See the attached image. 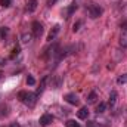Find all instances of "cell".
<instances>
[{"label":"cell","mask_w":127,"mask_h":127,"mask_svg":"<svg viewBox=\"0 0 127 127\" xmlns=\"http://www.w3.org/2000/svg\"><path fill=\"white\" fill-rule=\"evenodd\" d=\"M19 100L24 103V105H28V106H32L34 103H35V100H37V95L35 93H31V92H19Z\"/></svg>","instance_id":"6da1fadb"},{"label":"cell","mask_w":127,"mask_h":127,"mask_svg":"<svg viewBox=\"0 0 127 127\" xmlns=\"http://www.w3.org/2000/svg\"><path fill=\"white\" fill-rule=\"evenodd\" d=\"M102 13H103V9H102L99 4H90V6H89V16H90L92 19L99 18Z\"/></svg>","instance_id":"7a4b0ae2"},{"label":"cell","mask_w":127,"mask_h":127,"mask_svg":"<svg viewBox=\"0 0 127 127\" xmlns=\"http://www.w3.org/2000/svg\"><path fill=\"white\" fill-rule=\"evenodd\" d=\"M31 30H32V34H34L35 37H40V35L43 34V25H41L38 21H34L31 24Z\"/></svg>","instance_id":"3957f363"},{"label":"cell","mask_w":127,"mask_h":127,"mask_svg":"<svg viewBox=\"0 0 127 127\" xmlns=\"http://www.w3.org/2000/svg\"><path fill=\"white\" fill-rule=\"evenodd\" d=\"M52 121H53V117H52L50 114H43V115L40 117V120H38V123H40V126H43V127L49 126V124H50Z\"/></svg>","instance_id":"277c9868"},{"label":"cell","mask_w":127,"mask_h":127,"mask_svg":"<svg viewBox=\"0 0 127 127\" xmlns=\"http://www.w3.org/2000/svg\"><path fill=\"white\" fill-rule=\"evenodd\" d=\"M65 100L71 105H78V96L75 93H66L65 95Z\"/></svg>","instance_id":"5b68a950"},{"label":"cell","mask_w":127,"mask_h":127,"mask_svg":"<svg viewBox=\"0 0 127 127\" xmlns=\"http://www.w3.org/2000/svg\"><path fill=\"white\" fill-rule=\"evenodd\" d=\"M77 117H78L80 120H87V117H89V109H87L86 106L80 108V109L77 111Z\"/></svg>","instance_id":"8992f818"},{"label":"cell","mask_w":127,"mask_h":127,"mask_svg":"<svg viewBox=\"0 0 127 127\" xmlns=\"http://www.w3.org/2000/svg\"><path fill=\"white\" fill-rule=\"evenodd\" d=\"M59 31H61V27H59V25H55V27L50 30V32H49V35H47V40H49V41H52V40H53V38H55V37L59 34Z\"/></svg>","instance_id":"52a82bcc"},{"label":"cell","mask_w":127,"mask_h":127,"mask_svg":"<svg viewBox=\"0 0 127 127\" xmlns=\"http://www.w3.org/2000/svg\"><path fill=\"white\" fill-rule=\"evenodd\" d=\"M31 38H32L31 34L24 32V34L21 35V43H22V44H30V43H31Z\"/></svg>","instance_id":"ba28073f"},{"label":"cell","mask_w":127,"mask_h":127,"mask_svg":"<svg viewBox=\"0 0 127 127\" xmlns=\"http://www.w3.org/2000/svg\"><path fill=\"white\" fill-rule=\"evenodd\" d=\"M46 81H47V77H43V78H41V83H40V87H38L37 92H35L37 96H40L43 93V90H44V87H46Z\"/></svg>","instance_id":"9c48e42d"},{"label":"cell","mask_w":127,"mask_h":127,"mask_svg":"<svg viewBox=\"0 0 127 127\" xmlns=\"http://www.w3.org/2000/svg\"><path fill=\"white\" fill-rule=\"evenodd\" d=\"M120 44H121L123 47H127V28L123 30L121 35H120Z\"/></svg>","instance_id":"30bf717a"},{"label":"cell","mask_w":127,"mask_h":127,"mask_svg":"<svg viewBox=\"0 0 127 127\" xmlns=\"http://www.w3.org/2000/svg\"><path fill=\"white\" fill-rule=\"evenodd\" d=\"M37 0H28V4H27V10L28 12H34L37 9Z\"/></svg>","instance_id":"8fae6325"},{"label":"cell","mask_w":127,"mask_h":127,"mask_svg":"<svg viewBox=\"0 0 127 127\" xmlns=\"http://www.w3.org/2000/svg\"><path fill=\"white\" fill-rule=\"evenodd\" d=\"M115 102H117V92L112 90V92L109 93V105L112 106V105H115Z\"/></svg>","instance_id":"7c38bea8"},{"label":"cell","mask_w":127,"mask_h":127,"mask_svg":"<svg viewBox=\"0 0 127 127\" xmlns=\"http://www.w3.org/2000/svg\"><path fill=\"white\" fill-rule=\"evenodd\" d=\"M105 109H106V103H105V102H100V103L97 105V108H96V114H103Z\"/></svg>","instance_id":"4fadbf2b"},{"label":"cell","mask_w":127,"mask_h":127,"mask_svg":"<svg viewBox=\"0 0 127 127\" xmlns=\"http://www.w3.org/2000/svg\"><path fill=\"white\" fill-rule=\"evenodd\" d=\"M96 99H97V95H96V92H92L90 95L87 96V103L89 105H92V103H95Z\"/></svg>","instance_id":"5bb4252c"},{"label":"cell","mask_w":127,"mask_h":127,"mask_svg":"<svg viewBox=\"0 0 127 127\" xmlns=\"http://www.w3.org/2000/svg\"><path fill=\"white\" fill-rule=\"evenodd\" d=\"M65 126L66 127H80V124H78L75 120H66V121H65Z\"/></svg>","instance_id":"9a60e30c"},{"label":"cell","mask_w":127,"mask_h":127,"mask_svg":"<svg viewBox=\"0 0 127 127\" xmlns=\"http://www.w3.org/2000/svg\"><path fill=\"white\" fill-rule=\"evenodd\" d=\"M117 83H118V84H126L127 83V72L123 74V75H120V77L117 78Z\"/></svg>","instance_id":"2e32d148"},{"label":"cell","mask_w":127,"mask_h":127,"mask_svg":"<svg viewBox=\"0 0 127 127\" xmlns=\"http://www.w3.org/2000/svg\"><path fill=\"white\" fill-rule=\"evenodd\" d=\"M7 34H9V28L7 27H1L0 28V38H4Z\"/></svg>","instance_id":"e0dca14e"},{"label":"cell","mask_w":127,"mask_h":127,"mask_svg":"<svg viewBox=\"0 0 127 127\" xmlns=\"http://www.w3.org/2000/svg\"><path fill=\"white\" fill-rule=\"evenodd\" d=\"M75 9H77V4H75V3H72V4L68 7V10H66V15H68V16H69V15H72V13L75 12Z\"/></svg>","instance_id":"ac0fdd59"},{"label":"cell","mask_w":127,"mask_h":127,"mask_svg":"<svg viewBox=\"0 0 127 127\" xmlns=\"http://www.w3.org/2000/svg\"><path fill=\"white\" fill-rule=\"evenodd\" d=\"M19 52H21V47H19V46L13 47V50H12V55H10V58H15V56H18V55H19Z\"/></svg>","instance_id":"d6986e66"},{"label":"cell","mask_w":127,"mask_h":127,"mask_svg":"<svg viewBox=\"0 0 127 127\" xmlns=\"http://www.w3.org/2000/svg\"><path fill=\"white\" fill-rule=\"evenodd\" d=\"M27 84H28V86H34V84H35V78H34L32 75H28V77H27Z\"/></svg>","instance_id":"ffe728a7"},{"label":"cell","mask_w":127,"mask_h":127,"mask_svg":"<svg viewBox=\"0 0 127 127\" xmlns=\"http://www.w3.org/2000/svg\"><path fill=\"white\" fill-rule=\"evenodd\" d=\"M80 27H81V21H77V22L74 24V27H72V31L77 32L78 30H80Z\"/></svg>","instance_id":"44dd1931"},{"label":"cell","mask_w":127,"mask_h":127,"mask_svg":"<svg viewBox=\"0 0 127 127\" xmlns=\"http://www.w3.org/2000/svg\"><path fill=\"white\" fill-rule=\"evenodd\" d=\"M0 4L3 7H9L10 6V0H0Z\"/></svg>","instance_id":"7402d4cb"},{"label":"cell","mask_w":127,"mask_h":127,"mask_svg":"<svg viewBox=\"0 0 127 127\" xmlns=\"http://www.w3.org/2000/svg\"><path fill=\"white\" fill-rule=\"evenodd\" d=\"M56 1H58V0H47V6H49V7H52Z\"/></svg>","instance_id":"603a6c76"},{"label":"cell","mask_w":127,"mask_h":127,"mask_svg":"<svg viewBox=\"0 0 127 127\" xmlns=\"http://www.w3.org/2000/svg\"><path fill=\"white\" fill-rule=\"evenodd\" d=\"M87 127H97L95 121H87Z\"/></svg>","instance_id":"cb8c5ba5"},{"label":"cell","mask_w":127,"mask_h":127,"mask_svg":"<svg viewBox=\"0 0 127 127\" xmlns=\"http://www.w3.org/2000/svg\"><path fill=\"white\" fill-rule=\"evenodd\" d=\"M9 127H21V126H19L18 123H12V124H10V126H9Z\"/></svg>","instance_id":"d4e9b609"},{"label":"cell","mask_w":127,"mask_h":127,"mask_svg":"<svg viewBox=\"0 0 127 127\" xmlns=\"http://www.w3.org/2000/svg\"><path fill=\"white\" fill-rule=\"evenodd\" d=\"M0 77H1V72H0Z\"/></svg>","instance_id":"484cf974"}]
</instances>
